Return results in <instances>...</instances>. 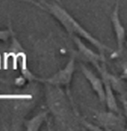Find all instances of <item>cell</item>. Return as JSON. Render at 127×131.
I'll list each match as a JSON object with an SVG mask.
<instances>
[{
	"label": "cell",
	"instance_id": "6da1fadb",
	"mask_svg": "<svg viewBox=\"0 0 127 131\" xmlns=\"http://www.w3.org/2000/svg\"><path fill=\"white\" fill-rule=\"evenodd\" d=\"M93 119L96 124L104 130H125V120L120 113L93 111Z\"/></svg>",
	"mask_w": 127,
	"mask_h": 131
},
{
	"label": "cell",
	"instance_id": "7a4b0ae2",
	"mask_svg": "<svg viewBox=\"0 0 127 131\" xmlns=\"http://www.w3.org/2000/svg\"><path fill=\"white\" fill-rule=\"evenodd\" d=\"M110 20L113 27V30H114L115 42H116L117 52L121 53L126 43V29L123 25L120 18V8H119L118 3L115 4L114 10L111 13Z\"/></svg>",
	"mask_w": 127,
	"mask_h": 131
},
{
	"label": "cell",
	"instance_id": "3957f363",
	"mask_svg": "<svg viewBox=\"0 0 127 131\" xmlns=\"http://www.w3.org/2000/svg\"><path fill=\"white\" fill-rule=\"evenodd\" d=\"M81 69L84 74L85 79L91 85L92 90L99 98L101 104L104 105L105 104V98H106V93H105V86H104V82L101 76H98L91 68L87 67L86 66L82 65Z\"/></svg>",
	"mask_w": 127,
	"mask_h": 131
},
{
	"label": "cell",
	"instance_id": "277c9868",
	"mask_svg": "<svg viewBox=\"0 0 127 131\" xmlns=\"http://www.w3.org/2000/svg\"><path fill=\"white\" fill-rule=\"evenodd\" d=\"M76 43L78 46V49L79 51L82 53V55L84 56V58L90 63L92 66H93L96 68V70L99 72L101 70V63L105 62V55L102 53H97L94 51H92L91 48L87 47L79 38L76 37Z\"/></svg>",
	"mask_w": 127,
	"mask_h": 131
},
{
	"label": "cell",
	"instance_id": "5b68a950",
	"mask_svg": "<svg viewBox=\"0 0 127 131\" xmlns=\"http://www.w3.org/2000/svg\"><path fill=\"white\" fill-rule=\"evenodd\" d=\"M101 78L103 79L104 86H105V93H106V98H105V104L107 105L109 111L115 112V113H120L119 110L118 104H117L116 98H115V93H114V89L111 85L109 79L105 75L101 74Z\"/></svg>",
	"mask_w": 127,
	"mask_h": 131
},
{
	"label": "cell",
	"instance_id": "8992f818",
	"mask_svg": "<svg viewBox=\"0 0 127 131\" xmlns=\"http://www.w3.org/2000/svg\"><path fill=\"white\" fill-rule=\"evenodd\" d=\"M123 104H124V113H125V116L127 118V102H125V100L123 101ZM125 130H127V124H126V128Z\"/></svg>",
	"mask_w": 127,
	"mask_h": 131
},
{
	"label": "cell",
	"instance_id": "52a82bcc",
	"mask_svg": "<svg viewBox=\"0 0 127 131\" xmlns=\"http://www.w3.org/2000/svg\"><path fill=\"white\" fill-rule=\"evenodd\" d=\"M126 47H127V40H126Z\"/></svg>",
	"mask_w": 127,
	"mask_h": 131
}]
</instances>
